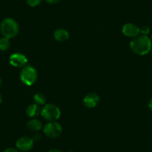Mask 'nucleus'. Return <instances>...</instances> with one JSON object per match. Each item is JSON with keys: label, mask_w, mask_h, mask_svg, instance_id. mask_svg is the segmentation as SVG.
Returning a JSON list of instances; mask_svg holds the SVG:
<instances>
[{"label": "nucleus", "mask_w": 152, "mask_h": 152, "mask_svg": "<svg viewBox=\"0 0 152 152\" xmlns=\"http://www.w3.org/2000/svg\"><path fill=\"white\" fill-rule=\"evenodd\" d=\"M2 95L0 94V104L2 103Z\"/></svg>", "instance_id": "obj_22"}, {"label": "nucleus", "mask_w": 152, "mask_h": 152, "mask_svg": "<svg viewBox=\"0 0 152 152\" xmlns=\"http://www.w3.org/2000/svg\"><path fill=\"white\" fill-rule=\"evenodd\" d=\"M34 141L31 137H22L16 142V146L19 151L23 152H27L31 150L34 147Z\"/></svg>", "instance_id": "obj_6"}, {"label": "nucleus", "mask_w": 152, "mask_h": 152, "mask_svg": "<svg viewBox=\"0 0 152 152\" xmlns=\"http://www.w3.org/2000/svg\"><path fill=\"white\" fill-rule=\"evenodd\" d=\"M34 102L37 105H44L46 102V98L42 93H36L33 97Z\"/></svg>", "instance_id": "obj_13"}, {"label": "nucleus", "mask_w": 152, "mask_h": 152, "mask_svg": "<svg viewBox=\"0 0 152 152\" xmlns=\"http://www.w3.org/2000/svg\"><path fill=\"white\" fill-rule=\"evenodd\" d=\"M37 71L30 65L25 66L20 72V80L23 84L27 86L33 85L37 80Z\"/></svg>", "instance_id": "obj_3"}, {"label": "nucleus", "mask_w": 152, "mask_h": 152, "mask_svg": "<svg viewBox=\"0 0 152 152\" xmlns=\"http://www.w3.org/2000/svg\"><path fill=\"white\" fill-rule=\"evenodd\" d=\"M49 152H63L62 151L58 148H52L49 151Z\"/></svg>", "instance_id": "obj_20"}, {"label": "nucleus", "mask_w": 152, "mask_h": 152, "mask_svg": "<svg viewBox=\"0 0 152 152\" xmlns=\"http://www.w3.org/2000/svg\"><path fill=\"white\" fill-rule=\"evenodd\" d=\"M27 128H28L31 131L37 132V131H40V130L42 129L43 125H42V122H40V120H38V119H33L28 122Z\"/></svg>", "instance_id": "obj_12"}, {"label": "nucleus", "mask_w": 152, "mask_h": 152, "mask_svg": "<svg viewBox=\"0 0 152 152\" xmlns=\"http://www.w3.org/2000/svg\"><path fill=\"white\" fill-rule=\"evenodd\" d=\"M151 42H152V34H151Z\"/></svg>", "instance_id": "obj_24"}, {"label": "nucleus", "mask_w": 152, "mask_h": 152, "mask_svg": "<svg viewBox=\"0 0 152 152\" xmlns=\"http://www.w3.org/2000/svg\"><path fill=\"white\" fill-rule=\"evenodd\" d=\"M11 46V42L10 39L6 37H2L0 39V51L2 52H5L8 50Z\"/></svg>", "instance_id": "obj_14"}, {"label": "nucleus", "mask_w": 152, "mask_h": 152, "mask_svg": "<svg viewBox=\"0 0 152 152\" xmlns=\"http://www.w3.org/2000/svg\"><path fill=\"white\" fill-rule=\"evenodd\" d=\"M62 126L58 122H49L43 128V133L49 138H57L62 134Z\"/></svg>", "instance_id": "obj_5"}, {"label": "nucleus", "mask_w": 152, "mask_h": 152, "mask_svg": "<svg viewBox=\"0 0 152 152\" xmlns=\"http://www.w3.org/2000/svg\"><path fill=\"white\" fill-rule=\"evenodd\" d=\"M26 115H27L28 117L31 118H34L40 114L41 112V109H40V106L37 105V104H31L29 106L27 107L26 108Z\"/></svg>", "instance_id": "obj_11"}, {"label": "nucleus", "mask_w": 152, "mask_h": 152, "mask_svg": "<svg viewBox=\"0 0 152 152\" xmlns=\"http://www.w3.org/2000/svg\"><path fill=\"white\" fill-rule=\"evenodd\" d=\"M100 102V97L99 95L95 93H91L87 94L85 97L84 98V104L88 108H94L99 104Z\"/></svg>", "instance_id": "obj_9"}, {"label": "nucleus", "mask_w": 152, "mask_h": 152, "mask_svg": "<svg viewBox=\"0 0 152 152\" xmlns=\"http://www.w3.org/2000/svg\"><path fill=\"white\" fill-rule=\"evenodd\" d=\"M42 0H26V2H27L28 5L29 6L32 7V8H34V7L38 6L41 3Z\"/></svg>", "instance_id": "obj_15"}, {"label": "nucleus", "mask_w": 152, "mask_h": 152, "mask_svg": "<svg viewBox=\"0 0 152 152\" xmlns=\"http://www.w3.org/2000/svg\"><path fill=\"white\" fill-rule=\"evenodd\" d=\"M32 139H33V140L34 142H37V141H39V140L41 139V136H40V134H35L33 136V137H31Z\"/></svg>", "instance_id": "obj_17"}, {"label": "nucleus", "mask_w": 152, "mask_h": 152, "mask_svg": "<svg viewBox=\"0 0 152 152\" xmlns=\"http://www.w3.org/2000/svg\"><path fill=\"white\" fill-rule=\"evenodd\" d=\"M47 3L49 4H52V5H53V4H57L59 2H61V0H45Z\"/></svg>", "instance_id": "obj_19"}, {"label": "nucleus", "mask_w": 152, "mask_h": 152, "mask_svg": "<svg viewBox=\"0 0 152 152\" xmlns=\"http://www.w3.org/2000/svg\"><path fill=\"white\" fill-rule=\"evenodd\" d=\"M0 31L4 37L12 39L18 34L20 26L15 20L8 17L4 19L0 24Z\"/></svg>", "instance_id": "obj_2"}, {"label": "nucleus", "mask_w": 152, "mask_h": 152, "mask_svg": "<svg viewBox=\"0 0 152 152\" xmlns=\"http://www.w3.org/2000/svg\"><path fill=\"white\" fill-rule=\"evenodd\" d=\"M1 85H2V78L0 77V87H1Z\"/></svg>", "instance_id": "obj_23"}, {"label": "nucleus", "mask_w": 152, "mask_h": 152, "mask_svg": "<svg viewBox=\"0 0 152 152\" xmlns=\"http://www.w3.org/2000/svg\"><path fill=\"white\" fill-rule=\"evenodd\" d=\"M151 55H152V49H151Z\"/></svg>", "instance_id": "obj_25"}, {"label": "nucleus", "mask_w": 152, "mask_h": 152, "mask_svg": "<svg viewBox=\"0 0 152 152\" xmlns=\"http://www.w3.org/2000/svg\"><path fill=\"white\" fill-rule=\"evenodd\" d=\"M3 152H20L18 149H16L14 148H8L5 149Z\"/></svg>", "instance_id": "obj_18"}, {"label": "nucleus", "mask_w": 152, "mask_h": 152, "mask_svg": "<svg viewBox=\"0 0 152 152\" xmlns=\"http://www.w3.org/2000/svg\"><path fill=\"white\" fill-rule=\"evenodd\" d=\"M149 33H150V28L148 26H143L141 28H140V34H141V35L148 36Z\"/></svg>", "instance_id": "obj_16"}, {"label": "nucleus", "mask_w": 152, "mask_h": 152, "mask_svg": "<svg viewBox=\"0 0 152 152\" xmlns=\"http://www.w3.org/2000/svg\"><path fill=\"white\" fill-rule=\"evenodd\" d=\"M122 32L128 37H136L140 34V28L133 23H127L122 27Z\"/></svg>", "instance_id": "obj_8"}, {"label": "nucleus", "mask_w": 152, "mask_h": 152, "mask_svg": "<svg viewBox=\"0 0 152 152\" xmlns=\"http://www.w3.org/2000/svg\"><path fill=\"white\" fill-rule=\"evenodd\" d=\"M54 37L58 42H65L69 38V34L64 28H58L54 32Z\"/></svg>", "instance_id": "obj_10"}, {"label": "nucleus", "mask_w": 152, "mask_h": 152, "mask_svg": "<svg viewBox=\"0 0 152 152\" xmlns=\"http://www.w3.org/2000/svg\"><path fill=\"white\" fill-rule=\"evenodd\" d=\"M148 107L149 109L152 111V98L150 99V101L148 102Z\"/></svg>", "instance_id": "obj_21"}, {"label": "nucleus", "mask_w": 152, "mask_h": 152, "mask_svg": "<svg viewBox=\"0 0 152 152\" xmlns=\"http://www.w3.org/2000/svg\"><path fill=\"white\" fill-rule=\"evenodd\" d=\"M69 152H74V151H69Z\"/></svg>", "instance_id": "obj_26"}, {"label": "nucleus", "mask_w": 152, "mask_h": 152, "mask_svg": "<svg viewBox=\"0 0 152 152\" xmlns=\"http://www.w3.org/2000/svg\"><path fill=\"white\" fill-rule=\"evenodd\" d=\"M130 48L136 55H147L152 49V42L148 36L139 35L131 40Z\"/></svg>", "instance_id": "obj_1"}, {"label": "nucleus", "mask_w": 152, "mask_h": 152, "mask_svg": "<svg viewBox=\"0 0 152 152\" xmlns=\"http://www.w3.org/2000/svg\"><path fill=\"white\" fill-rule=\"evenodd\" d=\"M9 63L11 66L17 68L24 67L27 65L28 59L26 55L21 53H14L10 56Z\"/></svg>", "instance_id": "obj_7"}, {"label": "nucleus", "mask_w": 152, "mask_h": 152, "mask_svg": "<svg viewBox=\"0 0 152 152\" xmlns=\"http://www.w3.org/2000/svg\"><path fill=\"white\" fill-rule=\"evenodd\" d=\"M42 117L49 122H55L61 117V110L56 105L52 104H44L40 112Z\"/></svg>", "instance_id": "obj_4"}]
</instances>
